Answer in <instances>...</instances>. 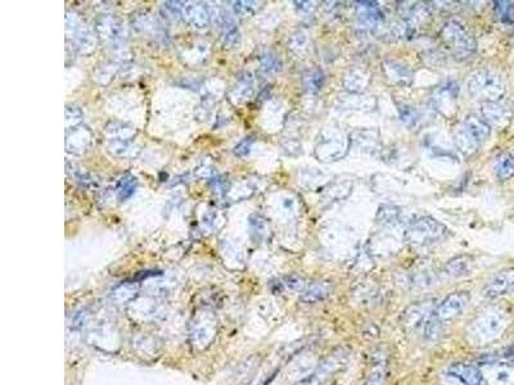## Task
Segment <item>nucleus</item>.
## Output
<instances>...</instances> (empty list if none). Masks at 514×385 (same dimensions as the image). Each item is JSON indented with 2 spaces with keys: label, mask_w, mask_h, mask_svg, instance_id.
<instances>
[{
  "label": "nucleus",
  "mask_w": 514,
  "mask_h": 385,
  "mask_svg": "<svg viewBox=\"0 0 514 385\" xmlns=\"http://www.w3.org/2000/svg\"><path fill=\"white\" fill-rule=\"evenodd\" d=\"M107 151L112 157L117 158L135 157L139 153L137 145L133 144L130 140H113L107 146Z\"/></svg>",
  "instance_id": "obj_28"
},
{
  "label": "nucleus",
  "mask_w": 514,
  "mask_h": 385,
  "mask_svg": "<svg viewBox=\"0 0 514 385\" xmlns=\"http://www.w3.org/2000/svg\"><path fill=\"white\" fill-rule=\"evenodd\" d=\"M482 119L489 123L490 128H506L512 120V110L509 105L501 102L482 103Z\"/></svg>",
  "instance_id": "obj_12"
},
{
  "label": "nucleus",
  "mask_w": 514,
  "mask_h": 385,
  "mask_svg": "<svg viewBox=\"0 0 514 385\" xmlns=\"http://www.w3.org/2000/svg\"><path fill=\"white\" fill-rule=\"evenodd\" d=\"M73 45L81 54H88L96 48V39L91 32L81 26L73 32Z\"/></svg>",
  "instance_id": "obj_27"
},
{
  "label": "nucleus",
  "mask_w": 514,
  "mask_h": 385,
  "mask_svg": "<svg viewBox=\"0 0 514 385\" xmlns=\"http://www.w3.org/2000/svg\"><path fill=\"white\" fill-rule=\"evenodd\" d=\"M508 325V317L504 312L490 311L478 316L471 322L467 329L468 339L474 345H483L495 340L501 335Z\"/></svg>",
  "instance_id": "obj_2"
},
{
  "label": "nucleus",
  "mask_w": 514,
  "mask_h": 385,
  "mask_svg": "<svg viewBox=\"0 0 514 385\" xmlns=\"http://www.w3.org/2000/svg\"><path fill=\"white\" fill-rule=\"evenodd\" d=\"M440 38L459 62L469 59L476 53L477 44L473 36L457 20H450L442 26Z\"/></svg>",
  "instance_id": "obj_1"
},
{
  "label": "nucleus",
  "mask_w": 514,
  "mask_h": 385,
  "mask_svg": "<svg viewBox=\"0 0 514 385\" xmlns=\"http://www.w3.org/2000/svg\"><path fill=\"white\" fill-rule=\"evenodd\" d=\"M96 29L99 38L112 48L120 47L128 40V29L117 17L108 15L99 17V20L96 21Z\"/></svg>",
  "instance_id": "obj_7"
},
{
  "label": "nucleus",
  "mask_w": 514,
  "mask_h": 385,
  "mask_svg": "<svg viewBox=\"0 0 514 385\" xmlns=\"http://www.w3.org/2000/svg\"><path fill=\"white\" fill-rule=\"evenodd\" d=\"M495 15L498 16L499 21L504 24H514V3L513 1H495Z\"/></svg>",
  "instance_id": "obj_34"
},
{
  "label": "nucleus",
  "mask_w": 514,
  "mask_h": 385,
  "mask_svg": "<svg viewBox=\"0 0 514 385\" xmlns=\"http://www.w3.org/2000/svg\"><path fill=\"white\" fill-rule=\"evenodd\" d=\"M84 119V113L79 107L76 105H67L66 107V128H79Z\"/></svg>",
  "instance_id": "obj_39"
},
{
  "label": "nucleus",
  "mask_w": 514,
  "mask_h": 385,
  "mask_svg": "<svg viewBox=\"0 0 514 385\" xmlns=\"http://www.w3.org/2000/svg\"><path fill=\"white\" fill-rule=\"evenodd\" d=\"M302 84L306 91L315 94L324 85V73L319 68H310L302 76Z\"/></svg>",
  "instance_id": "obj_30"
},
{
  "label": "nucleus",
  "mask_w": 514,
  "mask_h": 385,
  "mask_svg": "<svg viewBox=\"0 0 514 385\" xmlns=\"http://www.w3.org/2000/svg\"><path fill=\"white\" fill-rule=\"evenodd\" d=\"M450 375L457 377L464 385H483L485 377L481 370L468 363H454L449 369Z\"/></svg>",
  "instance_id": "obj_18"
},
{
  "label": "nucleus",
  "mask_w": 514,
  "mask_h": 385,
  "mask_svg": "<svg viewBox=\"0 0 514 385\" xmlns=\"http://www.w3.org/2000/svg\"><path fill=\"white\" fill-rule=\"evenodd\" d=\"M446 226L434 217H420L406 229V239L414 246H429L446 235Z\"/></svg>",
  "instance_id": "obj_6"
},
{
  "label": "nucleus",
  "mask_w": 514,
  "mask_h": 385,
  "mask_svg": "<svg viewBox=\"0 0 514 385\" xmlns=\"http://www.w3.org/2000/svg\"><path fill=\"white\" fill-rule=\"evenodd\" d=\"M183 18L185 22L191 24L197 30H203L209 27L211 21L210 9L201 1H186L183 8Z\"/></svg>",
  "instance_id": "obj_13"
},
{
  "label": "nucleus",
  "mask_w": 514,
  "mask_h": 385,
  "mask_svg": "<svg viewBox=\"0 0 514 385\" xmlns=\"http://www.w3.org/2000/svg\"><path fill=\"white\" fill-rule=\"evenodd\" d=\"M434 301L418 302V303L410 305L409 308H406V311L404 312V322L406 326H411V328H418V326L425 328L427 321L429 320V317L434 315Z\"/></svg>",
  "instance_id": "obj_14"
},
{
  "label": "nucleus",
  "mask_w": 514,
  "mask_h": 385,
  "mask_svg": "<svg viewBox=\"0 0 514 385\" xmlns=\"http://www.w3.org/2000/svg\"><path fill=\"white\" fill-rule=\"evenodd\" d=\"M211 18L216 24L221 32V40L225 48L232 49L240 45L241 43V31L233 17L230 16L224 9L216 7L210 10Z\"/></svg>",
  "instance_id": "obj_8"
},
{
  "label": "nucleus",
  "mask_w": 514,
  "mask_h": 385,
  "mask_svg": "<svg viewBox=\"0 0 514 385\" xmlns=\"http://www.w3.org/2000/svg\"><path fill=\"white\" fill-rule=\"evenodd\" d=\"M281 209L284 212H287L288 215H293L296 212L298 204H296V201L293 198L286 197V198L281 199Z\"/></svg>",
  "instance_id": "obj_47"
},
{
  "label": "nucleus",
  "mask_w": 514,
  "mask_h": 385,
  "mask_svg": "<svg viewBox=\"0 0 514 385\" xmlns=\"http://www.w3.org/2000/svg\"><path fill=\"white\" fill-rule=\"evenodd\" d=\"M351 142L362 152H374L379 146V137L374 131L358 130L351 134Z\"/></svg>",
  "instance_id": "obj_24"
},
{
  "label": "nucleus",
  "mask_w": 514,
  "mask_h": 385,
  "mask_svg": "<svg viewBox=\"0 0 514 385\" xmlns=\"http://www.w3.org/2000/svg\"><path fill=\"white\" fill-rule=\"evenodd\" d=\"M457 85L446 84L445 86L439 89L434 96V105L439 112L451 117L457 112Z\"/></svg>",
  "instance_id": "obj_15"
},
{
  "label": "nucleus",
  "mask_w": 514,
  "mask_h": 385,
  "mask_svg": "<svg viewBox=\"0 0 514 385\" xmlns=\"http://www.w3.org/2000/svg\"><path fill=\"white\" fill-rule=\"evenodd\" d=\"M138 292H139V285L137 282H122L119 287L113 289L112 298L113 302L122 305V303H128L130 301H133L137 297Z\"/></svg>",
  "instance_id": "obj_29"
},
{
  "label": "nucleus",
  "mask_w": 514,
  "mask_h": 385,
  "mask_svg": "<svg viewBox=\"0 0 514 385\" xmlns=\"http://www.w3.org/2000/svg\"><path fill=\"white\" fill-rule=\"evenodd\" d=\"M514 290V267H506L495 273L483 288V296L499 298Z\"/></svg>",
  "instance_id": "obj_11"
},
{
  "label": "nucleus",
  "mask_w": 514,
  "mask_h": 385,
  "mask_svg": "<svg viewBox=\"0 0 514 385\" xmlns=\"http://www.w3.org/2000/svg\"><path fill=\"white\" fill-rule=\"evenodd\" d=\"M402 212L394 206H382L378 211L377 221L383 226H394L399 224Z\"/></svg>",
  "instance_id": "obj_33"
},
{
  "label": "nucleus",
  "mask_w": 514,
  "mask_h": 385,
  "mask_svg": "<svg viewBox=\"0 0 514 385\" xmlns=\"http://www.w3.org/2000/svg\"><path fill=\"white\" fill-rule=\"evenodd\" d=\"M386 76L395 84L409 85L411 81V70L408 64L402 63L400 61L388 59L383 63Z\"/></svg>",
  "instance_id": "obj_21"
},
{
  "label": "nucleus",
  "mask_w": 514,
  "mask_h": 385,
  "mask_svg": "<svg viewBox=\"0 0 514 385\" xmlns=\"http://www.w3.org/2000/svg\"><path fill=\"white\" fill-rule=\"evenodd\" d=\"M183 8H184L183 1H165L162 4V10L165 16L174 21H177L180 17H183Z\"/></svg>",
  "instance_id": "obj_41"
},
{
  "label": "nucleus",
  "mask_w": 514,
  "mask_h": 385,
  "mask_svg": "<svg viewBox=\"0 0 514 385\" xmlns=\"http://www.w3.org/2000/svg\"><path fill=\"white\" fill-rule=\"evenodd\" d=\"M293 4L301 16H311L315 10V3L313 1H293Z\"/></svg>",
  "instance_id": "obj_45"
},
{
  "label": "nucleus",
  "mask_w": 514,
  "mask_h": 385,
  "mask_svg": "<svg viewBox=\"0 0 514 385\" xmlns=\"http://www.w3.org/2000/svg\"><path fill=\"white\" fill-rule=\"evenodd\" d=\"M385 384V369L381 366V368H376V369L372 371L368 380L365 385H383Z\"/></svg>",
  "instance_id": "obj_44"
},
{
  "label": "nucleus",
  "mask_w": 514,
  "mask_h": 385,
  "mask_svg": "<svg viewBox=\"0 0 514 385\" xmlns=\"http://www.w3.org/2000/svg\"><path fill=\"white\" fill-rule=\"evenodd\" d=\"M468 91L474 99L487 102H500L506 96V84L498 73L490 70H480L474 73L468 81Z\"/></svg>",
  "instance_id": "obj_3"
},
{
  "label": "nucleus",
  "mask_w": 514,
  "mask_h": 385,
  "mask_svg": "<svg viewBox=\"0 0 514 385\" xmlns=\"http://www.w3.org/2000/svg\"><path fill=\"white\" fill-rule=\"evenodd\" d=\"M397 111H399L400 120L404 125H406L408 128L417 126L419 122V113L414 107L409 105H397Z\"/></svg>",
  "instance_id": "obj_38"
},
{
  "label": "nucleus",
  "mask_w": 514,
  "mask_h": 385,
  "mask_svg": "<svg viewBox=\"0 0 514 385\" xmlns=\"http://www.w3.org/2000/svg\"><path fill=\"white\" fill-rule=\"evenodd\" d=\"M309 45V38H307V33L305 31H296L293 32L291 36H289L288 47L293 53L296 54H304Z\"/></svg>",
  "instance_id": "obj_37"
},
{
  "label": "nucleus",
  "mask_w": 514,
  "mask_h": 385,
  "mask_svg": "<svg viewBox=\"0 0 514 385\" xmlns=\"http://www.w3.org/2000/svg\"><path fill=\"white\" fill-rule=\"evenodd\" d=\"M356 16L367 26H378L385 21L383 10L373 1H356Z\"/></svg>",
  "instance_id": "obj_19"
},
{
  "label": "nucleus",
  "mask_w": 514,
  "mask_h": 385,
  "mask_svg": "<svg viewBox=\"0 0 514 385\" xmlns=\"http://www.w3.org/2000/svg\"><path fill=\"white\" fill-rule=\"evenodd\" d=\"M295 385H311V382L310 380H304V382H300V383Z\"/></svg>",
  "instance_id": "obj_48"
},
{
  "label": "nucleus",
  "mask_w": 514,
  "mask_h": 385,
  "mask_svg": "<svg viewBox=\"0 0 514 385\" xmlns=\"http://www.w3.org/2000/svg\"><path fill=\"white\" fill-rule=\"evenodd\" d=\"M88 321V313L85 311H79V312L73 313V320L68 324L73 330H80L85 326Z\"/></svg>",
  "instance_id": "obj_46"
},
{
  "label": "nucleus",
  "mask_w": 514,
  "mask_h": 385,
  "mask_svg": "<svg viewBox=\"0 0 514 385\" xmlns=\"http://www.w3.org/2000/svg\"><path fill=\"white\" fill-rule=\"evenodd\" d=\"M471 267H472L471 257L463 255L450 259L443 267V271L451 279H459L468 275L471 271Z\"/></svg>",
  "instance_id": "obj_25"
},
{
  "label": "nucleus",
  "mask_w": 514,
  "mask_h": 385,
  "mask_svg": "<svg viewBox=\"0 0 514 385\" xmlns=\"http://www.w3.org/2000/svg\"><path fill=\"white\" fill-rule=\"evenodd\" d=\"M490 134L491 128L489 123L483 119L471 114L467 117L463 126L454 135V143L460 152L464 153L466 156H472L489 139Z\"/></svg>",
  "instance_id": "obj_4"
},
{
  "label": "nucleus",
  "mask_w": 514,
  "mask_h": 385,
  "mask_svg": "<svg viewBox=\"0 0 514 385\" xmlns=\"http://www.w3.org/2000/svg\"><path fill=\"white\" fill-rule=\"evenodd\" d=\"M370 73L362 67H351L342 79L345 90L353 94H360L369 86Z\"/></svg>",
  "instance_id": "obj_16"
},
{
  "label": "nucleus",
  "mask_w": 514,
  "mask_h": 385,
  "mask_svg": "<svg viewBox=\"0 0 514 385\" xmlns=\"http://www.w3.org/2000/svg\"><path fill=\"white\" fill-rule=\"evenodd\" d=\"M105 134L113 140H128L135 135V128L124 122H111L105 126Z\"/></svg>",
  "instance_id": "obj_31"
},
{
  "label": "nucleus",
  "mask_w": 514,
  "mask_h": 385,
  "mask_svg": "<svg viewBox=\"0 0 514 385\" xmlns=\"http://www.w3.org/2000/svg\"><path fill=\"white\" fill-rule=\"evenodd\" d=\"M483 377L490 385H514V368L501 363H489Z\"/></svg>",
  "instance_id": "obj_17"
},
{
  "label": "nucleus",
  "mask_w": 514,
  "mask_h": 385,
  "mask_svg": "<svg viewBox=\"0 0 514 385\" xmlns=\"http://www.w3.org/2000/svg\"><path fill=\"white\" fill-rule=\"evenodd\" d=\"M249 230H251V234H252L254 238L261 239L263 236H265L267 225H266L264 217H261L260 215H252L249 217Z\"/></svg>",
  "instance_id": "obj_40"
},
{
  "label": "nucleus",
  "mask_w": 514,
  "mask_h": 385,
  "mask_svg": "<svg viewBox=\"0 0 514 385\" xmlns=\"http://www.w3.org/2000/svg\"><path fill=\"white\" fill-rule=\"evenodd\" d=\"M254 137H244L242 142H240L238 144L234 146L233 152L237 157L240 158H244L249 156V153L252 151V145H254Z\"/></svg>",
  "instance_id": "obj_43"
},
{
  "label": "nucleus",
  "mask_w": 514,
  "mask_h": 385,
  "mask_svg": "<svg viewBox=\"0 0 514 385\" xmlns=\"http://www.w3.org/2000/svg\"><path fill=\"white\" fill-rule=\"evenodd\" d=\"M281 284L292 292H304L306 289L305 279L296 273H291V275L284 276Z\"/></svg>",
  "instance_id": "obj_42"
},
{
  "label": "nucleus",
  "mask_w": 514,
  "mask_h": 385,
  "mask_svg": "<svg viewBox=\"0 0 514 385\" xmlns=\"http://www.w3.org/2000/svg\"><path fill=\"white\" fill-rule=\"evenodd\" d=\"M495 176L499 181L506 183L514 176V156L511 152H503L495 158Z\"/></svg>",
  "instance_id": "obj_23"
},
{
  "label": "nucleus",
  "mask_w": 514,
  "mask_h": 385,
  "mask_svg": "<svg viewBox=\"0 0 514 385\" xmlns=\"http://www.w3.org/2000/svg\"><path fill=\"white\" fill-rule=\"evenodd\" d=\"M469 301L471 296L468 292H454L437 305L434 311V316L441 322L453 320L466 310Z\"/></svg>",
  "instance_id": "obj_10"
},
{
  "label": "nucleus",
  "mask_w": 514,
  "mask_h": 385,
  "mask_svg": "<svg viewBox=\"0 0 514 385\" xmlns=\"http://www.w3.org/2000/svg\"><path fill=\"white\" fill-rule=\"evenodd\" d=\"M348 149L347 139L341 134L333 133L332 135L323 137L315 148V157L321 162L330 163L341 160Z\"/></svg>",
  "instance_id": "obj_9"
},
{
  "label": "nucleus",
  "mask_w": 514,
  "mask_h": 385,
  "mask_svg": "<svg viewBox=\"0 0 514 385\" xmlns=\"http://www.w3.org/2000/svg\"><path fill=\"white\" fill-rule=\"evenodd\" d=\"M260 67L265 75H274L281 71V61L273 52H266L260 58Z\"/></svg>",
  "instance_id": "obj_36"
},
{
  "label": "nucleus",
  "mask_w": 514,
  "mask_h": 385,
  "mask_svg": "<svg viewBox=\"0 0 514 385\" xmlns=\"http://www.w3.org/2000/svg\"><path fill=\"white\" fill-rule=\"evenodd\" d=\"M328 296H330V285L323 281H316L311 285L306 287L305 290L302 292L301 301L309 305H314L324 301Z\"/></svg>",
  "instance_id": "obj_26"
},
{
  "label": "nucleus",
  "mask_w": 514,
  "mask_h": 385,
  "mask_svg": "<svg viewBox=\"0 0 514 385\" xmlns=\"http://www.w3.org/2000/svg\"><path fill=\"white\" fill-rule=\"evenodd\" d=\"M260 7H261V3L254 1V0H238V1L232 3L234 15L240 17H252L256 15Z\"/></svg>",
  "instance_id": "obj_35"
},
{
  "label": "nucleus",
  "mask_w": 514,
  "mask_h": 385,
  "mask_svg": "<svg viewBox=\"0 0 514 385\" xmlns=\"http://www.w3.org/2000/svg\"><path fill=\"white\" fill-rule=\"evenodd\" d=\"M255 91V80L249 73H242L237 80V85L232 90V99L235 103H242L249 99Z\"/></svg>",
  "instance_id": "obj_22"
},
{
  "label": "nucleus",
  "mask_w": 514,
  "mask_h": 385,
  "mask_svg": "<svg viewBox=\"0 0 514 385\" xmlns=\"http://www.w3.org/2000/svg\"><path fill=\"white\" fill-rule=\"evenodd\" d=\"M138 180L137 177L133 175H125L121 179L120 184L117 188V198L121 202L128 201V198H131L134 195V192L137 190Z\"/></svg>",
  "instance_id": "obj_32"
},
{
  "label": "nucleus",
  "mask_w": 514,
  "mask_h": 385,
  "mask_svg": "<svg viewBox=\"0 0 514 385\" xmlns=\"http://www.w3.org/2000/svg\"><path fill=\"white\" fill-rule=\"evenodd\" d=\"M219 330V320L209 308H201L193 315L189 324V340L193 348L205 351L215 342Z\"/></svg>",
  "instance_id": "obj_5"
},
{
  "label": "nucleus",
  "mask_w": 514,
  "mask_h": 385,
  "mask_svg": "<svg viewBox=\"0 0 514 385\" xmlns=\"http://www.w3.org/2000/svg\"><path fill=\"white\" fill-rule=\"evenodd\" d=\"M67 131L68 133L71 131V134H67V142H66L67 152L73 153V154L85 152L91 140V135L88 128L79 126V128H71Z\"/></svg>",
  "instance_id": "obj_20"
}]
</instances>
